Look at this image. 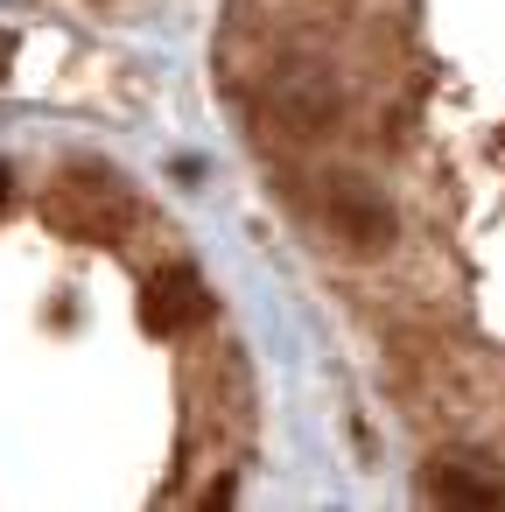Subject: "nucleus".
Listing matches in <instances>:
<instances>
[{
	"label": "nucleus",
	"instance_id": "obj_1",
	"mask_svg": "<svg viewBox=\"0 0 505 512\" xmlns=\"http://www.w3.org/2000/svg\"><path fill=\"white\" fill-rule=\"evenodd\" d=\"M421 498L456 505V512H491V505H505V477L484 449H435L421 470Z\"/></svg>",
	"mask_w": 505,
	"mask_h": 512
},
{
	"label": "nucleus",
	"instance_id": "obj_2",
	"mask_svg": "<svg viewBox=\"0 0 505 512\" xmlns=\"http://www.w3.org/2000/svg\"><path fill=\"white\" fill-rule=\"evenodd\" d=\"M323 218H330V232L351 239L358 253H372V246L393 239V211H386L358 176H330V183H323Z\"/></svg>",
	"mask_w": 505,
	"mask_h": 512
},
{
	"label": "nucleus",
	"instance_id": "obj_3",
	"mask_svg": "<svg viewBox=\"0 0 505 512\" xmlns=\"http://www.w3.org/2000/svg\"><path fill=\"white\" fill-rule=\"evenodd\" d=\"M204 316H211V295H204V274H197V267H169V274H155L148 295H141V323H148L155 337H183V330H197Z\"/></svg>",
	"mask_w": 505,
	"mask_h": 512
},
{
	"label": "nucleus",
	"instance_id": "obj_4",
	"mask_svg": "<svg viewBox=\"0 0 505 512\" xmlns=\"http://www.w3.org/2000/svg\"><path fill=\"white\" fill-rule=\"evenodd\" d=\"M8 64H15V36L0 29V78H8Z\"/></svg>",
	"mask_w": 505,
	"mask_h": 512
},
{
	"label": "nucleus",
	"instance_id": "obj_5",
	"mask_svg": "<svg viewBox=\"0 0 505 512\" xmlns=\"http://www.w3.org/2000/svg\"><path fill=\"white\" fill-rule=\"evenodd\" d=\"M8 190H15V176H8V162H0V211H8Z\"/></svg>",
	"mask_w": 505,
	"mask_h": 512
}]
</instances>
